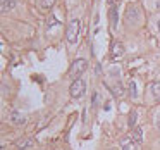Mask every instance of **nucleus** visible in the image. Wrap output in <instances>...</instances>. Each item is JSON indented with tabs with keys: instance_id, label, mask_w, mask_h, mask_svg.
<instances>
[{
	"instance_id": "1",
	"label": "nucleus",
	"mask_w": 160,
	"mask_h": 150,
	"mask_svg": "<svg viewBox=\"0 0 160 150\" xmlns=\"http://www.w3.org/2000/svg\"><path fill=\"white\" fill-rule=\"evenodd\" d=\"M79 31H81V21H79V18H72L69 21V24H67V29H66V38H67V43H69V45L78 43Z\"/></svg>"
},
{
	"instance_id": "2",
	"label": "nucleus",
	"mask_w": 160,
	"mask_h": 150,
	"mask_svg": "<svg viewBox=\"0 0 160 150\" xmlns=\"http://www.w3.org/2000/svg\"><path fill=\"white\" fill-rule=\"evenodd\" d=\"M69 93L72 98H81L84 93H86V83H84V80H81V78H78V80L72 81V85H71L69 88Z\"/></svg>"
},
{
	"instance_id": "3",
	"label": "nucleus",
	"mask_w": 160,
	"mask_h": 150,
	"mask_svg": "<svg viewBox=\"0 0 160 150\" xmlns=\"http://www.w3.org/2000/svg\"><path fill=\"white\" fill-rule=\"evenodd\" d=\"M126 24L132 26V24H138L139 21V9L136 7L134 4H129L128 9H126V18H124Z\"/></svg>"
},
{
	"instance_id": "4",
	"label": "nucleus",
	"mask_w": 160,
	"mask_h": 150,
	"mask_svg": "<svg viewBox=\"0 0 160 150\" xmlns=\"http://www.w3.org/2000/svg\"><path fill=\"white\" fill-rule=\"evenodd\" d=\"M86 69H88V62H86V59H76V60L72 62V66H71L69 74L74 78V80H78V78H79Z\"/></svg>"
},
{
	"instance_id": "5",
	"label": "nucleus",
	"mask_w": 160,
	"mask_h": 150,
	"mask_svg": "<svg viewBox=\"0 0 160 150\" xmlns=\"http://www.w3.org/2000/svg\"><path fill=\"white\" fill-rule=\"evenodd\" d=\"M9 121H11L14 126H22V124L26 122V117L21 114V112L12 111V112H11V116H9Z\"/></svg>"
},
{
	"instance_id": "6",
	"label": "nucleus",
	"mask_w": 160,
	"mask_h": 150,
	"mask_svg": "<svg viewBox=\"0 0 160 150\" xmlns=\"http://www.w3.org/2000/svg\"><path fill=\"white\" fill-rule=\"evenodd\" d=\"M134 140L132 136H122L121 138V150H134Z\"/></svg>"
},
{
	"instance_id": "7",
	"label": "nucleus",
	"mask_w": 160,
	"mask_h": 150,
	"mask_svg": "<svg viewBox=\"0 0 160 150\" xmlns=\"http://www.w3.org/2000/svg\"><path fill=\"white\" fill-rule=\"evenodd\" d=\"M108 16H110V26L115 29V28H117V24H119V12H117V7H115V5H112V7H110Z\"/></svg>"
},
{
	"instance_id": "8",
	"label": "nucleus",
	"mask_w": 160,
	"mask_h": 150,
	"mask_svg": "<svg viewBox=\"0 0 160 150\" xmlns=\"http://www.w3.org/2000/svg\"><path fill=\"white\" fill-rule=\"evenodd\" d=\"M150 93L155 100H160V81H152L150 83Z\"/></svg>"
},
{
	"instance_id": "9",
	"label": "nucleus",
	"mask_w": 160,
	"mask_h": 150,
	"mask_svg": "<svg viewBox=\"0 0 160 150\" xmlns=\"http://www.w3.org/2000/svg\"><path fill=\"white\" fill-rule=\"evenodd\" d=\"M132 140H134L136 145H141L143 143V129L141 128H132Z\"/></svg>"
},
{
	"instance_id": "10",
	"label": "nucleus",
	"mask_w": 160,
	"mask_h": 150,
	"mask_svg": "<svg viewBox=\"0 0 160 150\" xmlns=\"http://www.w3.org/2000/svg\"><path fill=\"white\" fill-rule=\"evenodd\" d=\"M122 54H124V47L121 45V43H114V47H112V59H119V57H122Z\"/></svg>"
},
{
	"instance_id": "11",
	"label": "nucleus",
	"mask_w": 160,
	"mask_h": 150,
	"mask_svg": "<svg viewBox=\"0 0 160 150\" xmlns=\"http://www.w3.org/2000/svg\"><path fill=\"white\" fill-rule=\"evenodd\" d=\"M0 7H2V12L12 11V9L16 7V0H2V2H0Z\"/></svg>"
},
{
	"instance_id": "12",
	"label": "nucleus",
	"mask_w": 160,
	"mask_h": 150,
	"mask_svg": "<svg viewBox=\"0 0 160 150\" xmlns=\"http://www.w3.org/2000/svg\"><path fill=\"white\" fill-rule=\"evenodd\" d=\"M128 90H129V95H131V98L134 100V98H138V90H136V81L131 80L128 85Z\"/></svg>"
},
{
	"instance_id": "13",
	"label": "nucleus",
	"mask_w": 160,
	"mask_h": 150,
	"mask_svg": "<svg viewBox=\"0 0 160 150\" xmlns=\"http://www.w3.org/2000/svg\"><path fill=\"white\" fill-rule=\"evenodd\" d=\"M31 143H33L31 138H24V140H19L16 145H18V150H26L29 145H31Z\"/></svg>"
},
{
	"instance_id": "14",
	"label": "nucleus",
	"mask_w": 160,
	"mask_h": 150,
	"mask_svg": "<svg viewBox=\"0 0 160 150\" xmlns=\"http://www.w3.org/2000/svg\"><path fill=\"white\" fill-rule=\"evenodd\" d=\"M112 91H114V95H117V97H122V95H124V88H122L121 81H119V83H115L114 86H112Z\"/></svg>"
},
{
	"instance_id": "15",
	"label": "nucleus",
	"mask_w": 160,
	"mask_h": 150,
	"mask_svg": "<svg viewBox=\"0 0 160 150\" xmlns=\"http://www.w3.org/2000/svg\"><path fill=\"white\" fill-rule=\"evenodd\" d=\"M136 117H138V112L132 111L131 114H129V128H132V126L136 124Z\"/></svg>"
},
{
	"instance_id": "16",
	"label": "nucleus",
	"mask_w": 160,
	"mask_h": 150,
	"mask_svg": "<svg viewBox=\"0 0 160 150\" xmlns=\"http://www.w3.org/2000/svg\"><path fill=\"white\" fill-rule=\"evenodd\" d=\"M53 4H55V0H42V9H50V7H53Z\"/></svg>"
},
{
	"instance_id": "17",
	"label": "nucleus",
	"mask_w": 160,
	"mask_h": 150,
	"mask_svg": "<svg viewBox=\"0 0 160 150\" xmlns=\"http://www.w3.org/2000/svg\"><path fill=\"white\" fill-rule=\"evenodd\" d=\"M53 24H57V26H59L60 23H59V21H57V19H55V18H53V16H52V18H48V21H47V28H52Z\"/></svg>"
},
{
	"instance_id": "18",
	"label": "nucleus",
	"mask_w": 160,
	"mask_h": 150,
	"mask_svg": "<svg viewBox=\"0 0 160 150\" xmlns=\"http://www.w3.org/2000/svg\"><path fill=\"white\" fill-rule=\"evenodd\" d=\"M155 126H157V129L160 131V112H157V116H155Z\"/></svg>"
},
{
	"instance_id": "19",
	"label": "nucleus",
	"mask_w": 160,
	"mask_h": 150,
	"mask_svg": "<svg viewBox=\"0 0 160 150\" xmlns=\"http://www.w3.org/2000/svg\"><path fill=\"white\" fill-rule=\"evenodd\" d=\"M119 2H121V0H107L108 5H115V4H119Z\"/></svg>"
},
{
	"instance_id": "20",
	"label": "nucleus",
	"mask_w": 160,
	"mask_h": 150,
	"mask_svg": "<svg viewBox=\"0 0 160 150\" xmlns=\"http://www.w3.org/2000/svg\"><path fill=\"white\" fill-rule=\"evenodd\" d=\"M157 28H158V31H160V18H158V21H157Z\"/></svg>"
},
{
	"instance_id": "21",
	"label": "nucleus",
	"mask_w": 160,
	"mask_h": 150,
	"mask_svg": "<svg viewBox=\"0 0 160 150\" xmlns=\"http://www.w3.org/2000/svg\"><path fill=\"white\" fill-rule=\"evenodd\" d=\"M157 9H160V0H157Z\"/></svg>"
}]
</instances>
